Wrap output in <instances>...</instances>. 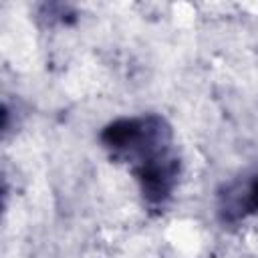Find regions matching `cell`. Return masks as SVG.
I'll list each match as a JSON object with an SVG mask.
<instances>
[{
    "label": "cell",
    "instance_id": "cell-1",
    "mask_svg": "<svg viewBox=\"0 0 258 258\" xmlns=\"http://www.w3.org/2000/svg\"><path fill=\"white\" fill-rule=\"evenodd\" d=\"M250 208H258V181H256V185L252 187V191H250V196H248V202H246Z\"/></svg>",
    "mask_w": 258,
    "mask_h": 258
}]
</instances>
